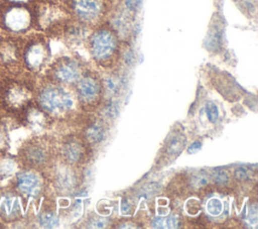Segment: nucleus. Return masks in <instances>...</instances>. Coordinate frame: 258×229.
<instances>
[{
  "label": "nucleus",
  "instance_id": "obj_10",
  "mask_svg": "<svg viewBox=\"0 0 258 229\" xmlns=\"http://www.w3.org/2000/svg\"><path fill=\"white\" fill-rule=\"evenodd\" d=\"M73 8L81 20L91 22L101 14L103 6L101 0H74Z\"/></svg>",
  "mask_w": 258,
  "mask_h": 229
},
{
  "label": "nucleus",
  "instance_id": "obj_23",
  "mask_svg": "<svg viewBox=\"0 0 258 229\" xmlns=\"http://www.w3.org/2000/svg\"><path fill=\"white\" fill-rule=\"evenodd\" d=\"M106 86L108 91H110L111 93H117L120 90L121 87V83L118 77H110L106 80Z\"/></svg>",
  "mask_w": 258,
  "mask_h": 229
},
{
  "label": "nucleus",
  "instance_id": "obj_6",
  "mask_svg": "<svg viewBox=\"0 0 258 229\" xmlns=\"http://www.w3.org/2000/svg\"><path fill=\"white\" fill-rule=\"evenodd\" d=\"M22 198H35L42 189V182L37 173L31 168H20L9 187Z\"/></svg>",
  "mask_w": 258,
  "mask_h": 229
},
{
  "label": "nucleus",
  "instance_id": "obj_18",
  "mask_svg": "<svg viewBox=\"0 0 258 229\" xmlns=\"http://www.w3.org/2000/svg\"><path fill=\"white\" fill-rule=\"evenodd\" d=\"M105 135V131L101 125L94 124L87 130V137L92 142H100Z\"/></svg>",
  "mask_w": 258,
  "mask_h": 229
},
{
  "label": "nucleus",
  "instance_id": "obj_11",
  "mask_svg": "<svg viewBox=\"0 0 258 229\" xmlns=\"http://www.w3.org/2000/svg\"><path fill=\"white\" fill-rule=\"evenodd\" d=\"M53 74L59 82L71 83L80 77V68L76 62L64 60L55 66Z\"/></svg>",
  "mask_w": 258,
  "mask_h": 229
},
{
  "label": "nucleus",
  "instance_id": "obj_9",
  "mask_svg": "<svg viewBox=\"0 0 258 229\" xmlns=\"http://www.w3.org/2000/svg\"><path fill=\"white\" fill-rule=\"evenodd\" d=\"M21 168L18 157L8 153H0V189L9 188L12 180Z\"/></svg>",
  "mask_w": 258,
  "mask_h": 229
},
{
  "label": "nucleus",
  "instance_id": "obj_1",
  "mask_svg": "<svg viewBox=\"0 0 258 229\" xmlns=\"http://www.w3.org/2000/svg\"><path fill=\"white\" fill-rule=\"evenodd\" d=\"M31 92L28 86L14 75L0 76V114L18 115L29 105Z\"/></svg>",
  "mask_w": 258,
  "mask_h": 229
},
{
  "label": "nucleus",
  "instance_id": "obj_20",
  "mask_svg": "<svg viewBox=\"0 0 258 229\" xmlns=\"http://www.w3.org/2000/svg\"><path fill=\"white\" fill-rule=\"evenodd\" d=\"M207 209H208V212L213 215V216H218L222 213V210H223V204L222 202L219 200V199H211L209 202H208V205H207Z\"/></svg>",
  "mask_w": 258,
  "mask_h": 229
},
{
  "label": "nucleus",
  "instance_id": "obj_22",
  "mask_svg": "<svg viewBox=\"0 0 258 229\" xmlns=\"http://www.w3.org/2000/svg\"><path fill=\"white\" fill-rule=\"evenodd\" d=\"M179 225L178 217L175 215H170L166 218H161V228H176Z\"/></svg>",
  "mask_w": 258,
  "mask_h": 229
},
{
  "label": "nucleus",
  "instance_id": "obj_17",
  "mask_svg": "<svg viewBox=\"0 0 258 229\" xmlns=\"http://www.w3.org/2000/svg\"><path fill=\"white\" fill-rule=\"evenodd\" d=\"M38 223L41 227L45 228H51L57 225L58 223V218L57 216L51 212V211H45L41 213L38 217Z\"/></svg>",
  "mask_w": 258,
  "mask_h": 229
},
{
  "label": "nucleus",
  "instance_id": "obj_5",
  "mask_svg": "<svg viewBox=\"0 0 258 229\" xmlns=\"http://www.w3.org/2000/svg\"><path fill=\"white\" fill-rule=\"evenodd\" d=\"M21 40L19 37L0 35V72L4 75H15L21 66Z\"/></svg>",
  "mask_w": 258,
  "mask_h": 229
},
{
  "label": "nucleus",
  "instance_id": "obj_24",
  "mask_svg": "<svg viewBox=\"0 0 258 229\" xmlns=\"http://www.w3.org/2000/svg\"><path fill=\"white\" fill-rule=\"evenodd\" d=\"M119 113V108L115 103L108 104L104 109V114L109 118H115Z\"/></svg>",
  "mask_w": 258,
  "mask_h": 229
},
{
  "label": "nucleus",
  "instance_id": "obj_31",
  "mask_svg": "<svg viewBox=\"0 0 258 229\" xmlns=\"http://www.w3.org/2000/svg\"><path fill=\"white\" fill-rule=\"evenodd\" d=\"M1 2H5V3H13V4H29L32 0H0Z\"/></svg>",
  "mask_w": 258,
  "mask_h": 229
},
{
  "label": "nucleus",
  "instance_id": "obj_29",
  "mask_svg": "<svg viewBox=\"0 0 258 229\" xmlns=\"http://www.w3.org/2000/svg\"><path fill=\"white\" fill-rule=\"evenodd\" d=\"M202 147V143L200 141H196L194 143H191L189 145V147L187 148V152L188 153H192V152H197L198 150H200Z\"/></svg>",
  "mask_w": 258,
  "mask_h": 229
},
{
  "label": "nucleus",
  "instance_id": "obj_15",
  "mask_svg": "<svg viewBox=\"0 0 258 229\" xmlns=\"http://www.w3.org/2000/svg\"><path fill=\"white\" fill-rule=\"evenodd\" d=\"M185 142V138L181 135H173L170 137L169 141L166 143V152L170 155L176 154L180 152V150L183 148Z\"/></svg>",
  "mask_w": 258,
  "mask_h": 229
},
{
  "label": "nucleus",
  "instance_id": "obj_4",
  "mask_svg": "<svg viewBox=\"0 0 258 229\" xmlns=\"http://www.w3.org/2000/svg\"><path fill=\"white\" fill-rule=\"evenodd\" d=\"M38 104L43 111L50 114H61L73 106V99L61 88L43 87L38 94Z\"/></svg>",
  "mask_w": 258,
  "mask_h": 229
},
{
  "label": "nucleus",
  "instance_id": "obj_2",
  "mask_svg": "<svg viewBox=\"0 0 258 229\" xmlns=\"http://www.w3.org/2000/svg\"><path fill=\"white\" fill-rule=\"evenodd\" d=\"M33 24V10L28 5L0 1V31L2 34L20 37L26 34Z\"/></svg>",
  "mask_w": 258,
  "mask_h": 229
},
{
  "label": "nucleus",
  "instance_id": "obj_19",
  "mask_svg": "<svg viewBox=\"0 0 258 229\" xmlns=\"http://www.w3.org/2000/svg\"><path fill=\"white\" fill-rule=\"evenodd\" d=\"M205 112L207 118L210 122L215 123L219 118V109L213 102H208L205 107Z\"/></svg>",
  "mask_w": 258,
  "mask_h": 229
},
{
  "label": "nucleus",
  "instance_id": "obj_26",
  "mask_svg": "<svg viewBox=\"0 0 258 229\" xmlns=\"http://www.w3.org/2000/svg\"><path fill=\"white\" fill-rule=\"evenodd\" d=\"M125 6L128 11L135 12L140 7L141 0H125Z\"/></svg>",
  "mask_w": 258,
  "mask_h": 229
},
{
  "label": "nucleus",
  "instance_id": "obj_32",
  "mask_svg": "<svg viewBox=\"0 0 258 229\" xmlns=\"http://www.w3.org/2000/svg\"><path fill=\"white\" fill-rule=\"evenodd\" d=\"M0 115H1V114H0Z\"/></svg>",
  "mask_w": 258,
  "mask_h": 229
},
{
  "label": "nucleus",
  "instance_id": "obj_30",
  "mask_svg": "<svg viewBox=\"0 0 258 229\" xmlns=\"http://www.w3.org/2000/svg\"><path fill=\"white\" fill-rule=\"evenodd\" d=\"M121 211L124 213V214H129L130 211H131V206L130 204L124 199L122 201V204H121Z\"/></svg>",
  "mask_w": 258,
  "mask_h": 229
},
{
  "label": "nucleus",
  "instance_id": "obj_28",
  "mask_svg": "<svg viewBox=\"0 0 258 229\" xmlns=\"http://www.w3.org/2000/svg\"><path fill=\"white\" fill-rule=\"evenodd\" d=\"M194 183H195V186H197V187H203V186L207 185V183H208V179H207V177H206V176H202V175H200V176L196 177V179H195Z\"/></svg>",
  "mask_w": 258,
  "mask_h": 229
},
{
  "label": "nucleus",
  "instance_id": "obj_8",
  "mask_svg": "<svg viewBox=\"0 0 258 229\" xmlns=\"http://www.w3.org/2000/svg\"><path fill=\"white\" fill-rule=\"evenodd\" d=\"M20 162L29 167H37L47 160V150L37 140H30L22 144L18 152Z\"/></svg>",
  "mask_w": 258,
  "mask_h": 229
},
{
  "label": "nucleus",
  "instance_id": "obj_14",
  "mask_svg": "<svg viewBox=\"0 0 258 229\" xmlns=\"http://www.w3.org/2000/svg\"><path fill=\"white\" fill-rule=\"evenodd\" d=\"M10 139L8 133V124L5 122L2 115H0V153L7 152L10 146Z\"/></svg>",
  "mask_w": 258,
  "mask_h": 229
},
{
  "label": "nucleus",
  "instance_id": "obj_3",
  "mask_svg": "<svg viewBox=\"0 0 258 229\" xmlns=\"http://www.w3.org/2000/svg\"><path fill=\"white\" fill-rule=\"evenodd\" d=\"M48 56V50L43 39L31 37L21 42V66L31 73H36L42 69Z\"/></svg>",
  "mask_w": 258,
  "mask_h": 229
},
{
  "label": "nucleus",
  "instance_id": "obj_13",
  "mask_svg": "<svg viewBox=\"0 0 258 229\" xmlns=\"http://www.w3.org/2000/svg\"><path fill=\"white\" fill-rule=\"evenodd\" d=\"M78 90L81 97L87 101L93 100L99 91L97 82L92 78H84L80 81L78 85Z\"/></svg>",
  "mask_w": 258,
  "mask_h": 229
},
{
  "label": "nucleus",
  "instance_id": "obj_16",
  "mask_svg": "<svg viewBox=\"0 0 258 229\" xmlns=\"http://www.w3.org/2000/svg\"><path fill=\"white\" fill-rule=\"evenodd\" d=\"M63 155L70 162H76L81 156V148L75 142L67 143L63 147Z\"/></svg>",
  "mask_w": 258,
  "mask_h": 229
},
{
  "label": "nucleus",
  "instance_id": "obj_21",
  "mask_svg": "<svg viewBox=\"0 0 258 229\" xmlns=\"http://www.w3.org/2000/svg\"><path fill=\"white\" fill-rule=\"evenodd\" d=\"M213 179L218 185H226L229 182L228 174L222 168H217L214 170Z\"/></svg>",
  "mask_w": 258,
  "mask_h": 229
},
{
  "label": "nucleus",
  "instance_id": "obj_25",
  "mask_svg": "<svg viewBox=\"0 0 258 229\" xmlns=\"http://www.w3.org/2000/svg\"><path fill=\"white\" fill-rule=\"evenodd\" d=\"M234 175H235V178H236V179L241 180V181H242V180H247V179H249V177H250L249 169L246 168L245 166H240V167L236 168Z\"/></svg>",
  "mask_w": 258,
  "mask_h": 229
},
{
  "label": "nucleus",
  "instance_id": "obj_12",
  "mask_svg": "<svg viewBox=\"0 0 258 229\" xmlns=\"http://www.w3.org/2000/svg\"><path fill=\"white\" fill-rule=\"evenodd\" d=\"M18 115L22 118V121L25 123V125L33 131H39L44 126L45 117L42 109L40 110L28 105Z\"/></svg>",
  "mask_w": 258,
  "mask_h": 229
},
{
  "label": "nucleus",
  "instance_id": "obj_7",
  "mask_svg": "<svg viewBox=\"0 0 258 229\" xmlns=\"http://www.w3.org/2000/svg\"><path fill=\"white\" fill-rule=\"evenodd\" d=\"M117 41L113 33L107 29L96 31L90 40V50L92 55L98 61L110 59L116 49Z\"/></svg>",
  "mask_w": 258,
  "mask_h": 229
},
{
  "label": "nucleus",
  "instance_id": "obj_27",
  "mask_svg": "<svg viewBox=\"0 0 258 229\" xmlns=\"http://www.w3.org/2000/svg\"><path fill=\"white\" fill-rule=\"evenodd\" d=\"M248 219H249L250 223H251V224H253V225L257 223V208H256V206H255V205H254L253 207H251V208H250Z\"/></svg>",
  "mask_w": 258,
  "mask_h": 229
}]
</instances>
